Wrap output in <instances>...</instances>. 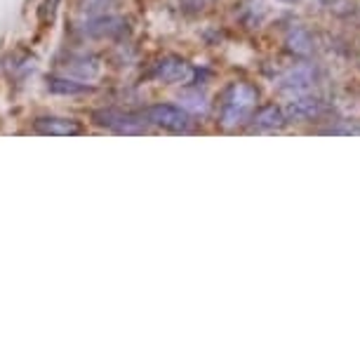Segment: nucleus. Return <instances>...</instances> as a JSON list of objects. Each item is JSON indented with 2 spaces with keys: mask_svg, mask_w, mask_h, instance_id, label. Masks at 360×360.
Returning a JSON list of instances; mask_svg holds the SVG:
<instances>
[{
  "mask_svg": "<svg viewBox=\"0 0 360 360\" xmlns=\"http://www.w3.org/2000/svg\"><path fill=\"white\" fill-rule=\"evenodd\" d=\"M148 76L153 80H160V83H176V85H186V83H193V78L198 76V71L193 69L186 59L181 57H174V54H167V57L158 59Z\"/></svg>",
  "mask_w": 360,
  "mask_h": 360,
  "instance_id": "39448f33",
  "label": "nucleus"
},
{
  "mask_svg": "<svg viewBox=\"0 0 360 360\" xmlns=\"http://www.w3.org/2000/svg\"><path fill=\"white\" fill-rule=\"evenodd\" d=\"M47 90L52 94H64V97H78V94H90L94 87L87 80H78L71 76H47Z\"/></svg>",
  "mask_w": 360,
  "mask_h": 360,
  "instance_id": "9b49d317",
  "label": "nucleus"
},
{
  "mask_svg": "<svg viewBox=\"0 0 360 360\" xmlns=\"http://www.w3.org/2000/svg\"><path fill=\"white\" fill-rule=\"evenodd\" d=\"M328 134H360V123H349V125L330 127Z\"/></svg>",
  "mask_w": 360,
  "mask_h": 360,
  "instance_id": "2eb2a0df",
  "label": "nucleus"
},
{
  "mask_svg": "<svg viewBox=\"0 0 360 360\" xmlns=\"http://www.w3.org/2000/svg\"><path fill=\"white\" fill-rule=\"evenodd\" d=\"M283 108L290 123H309V120L321 118L325 113V101L321 97H316V94L304 92V94H295Z\"/></svg>",
  "mask_w": 360,
  "mask_h": 360,
  "instance_id": "423d86ee",
  "label": "nucleus"
},
{
  "mask_svg": "<svg viewBox=\"0 0 360 360\" xmlns=\"http://www.w3.org/2000/svg\"><path fill=\"white\" fill-rule=\"evenodd\" d=\"M257 101H259V90L252 83H245V80L229 83L219 94L217 123H219L221 130H236V127L250 123Z\"/></svg>",
  "mask_w": 360,
  "mask_h": 360,
  "instance_id": "f257e3e1",
  "label": "nucleus"
},
{
  "mask_svg": "<svg viewBox=\"0 0 360 360\" xmlns=\"http://www.w3.org/2000/svg\"><path fill=\"white\" fill-rule=\"evenodd\" d=\"M288 123L290 120H288V115H285L283 106L266 104V106H262L259 111L252 113V118H250V132H259V134L281 132Z\"/></svg>",
  "mask_w": 360,
  "mask_h": 360,
  "instance_id": "0eeeda50",
  "label": "nucleus"
},
{
  "mask_svg": "<svg viewBox=\"0 0 360 360\" xmlns=\"http://www.w3.org/2000/svg\"><path fill=\"white\" fill-rule=\"evenodd\" d=\"M181 101H184V108L188 113H205L207 111V99L202 92H186Z\"/></svg>",
  "mask_w": 360,
  "mask_h": 360,
  "instance_id": "ddd939ff",
  "label": "nucleus"
},
{
  "mask_svg": "<svg viewBox=\"0 0 360 360\" xmlns=\"http://www.w3.org/2000/svg\"><path fill=\"white\" fill-rule=\"evenodd\" d=\"M125 19L120 17H94L90 22L80 26V36L83 38H118L125 33Z\"/></svg>",
  "mask_w": 360,
  "mask_h": 360,
  "instance_id": "1a4fd4ad",
  "label": "nucleus"
},
{
  "mask_svg": "<svg viewBox=\"0 0 360 360\" xmlns=\"http://www.w3.org/2000/svg\"><path fill=\"white\" fill-rule=\"evenodd\" d=\"M283 3H295V0H283Z\"/></svg>",
  "mask_w": 360,
  "mask_h": 360,
  "instance_id": "f3484780",
  "label": "nucleus"
},
{
  "mask_svg": "<svg viewBox=\"0 0 360 360\" xmlns=\"http://www.w3.org/2000/svg\"><path fill=\"white\" fill-rule=\"evenodd\" d=\"M323 5H335V3H339V0H321Z\"/></svg>",
  "mask_w": 360,
  "mask_h": 360,
  "instance_id": "dca6fc26",
  "label": "nucleus"
},
{
  "mask_svg": "<svg viewBox=\"0 0 360 360\" xmlns=\"http://www.w3.org/2000/svg\"><path fill=\"white\" fill-rule=\"evenodd\" d=\"M92 123L99 127H106V130L118 132V134H137V132H144L148 127L141 111L125 113V111H118V108H101V111H94Z\"/></svg>",
  "mask_w": 360,
  "mask_h": 360,
  "instance_id": "7ed1b4c3",
  "label": "nucleus"
},
{
  "mask_svg": "<svg viewBox=\"0 0 360 360\" xmlns=\"http://www.w3.org/2000/svg\"><path fill=\"white\" fill-rule=\"evenodd\" d=\"M146 125H153V127H160V130H167V132H191V113L181 106H174V104H153V106H146L144 111Z\"/></svg>",
  "mask_w": 360,
  "mask_h": 360,
  "instance_id": "f03ea898",
  "label": "nucleus"
},
{
  "mask_svg": "<svg viewBox=\"0 0 360 360\" xmlns=\"http://www.w3.org/2000/svg\"><path fill=\"white\" fill-rule=\"evenodd\" d=\"M217 0H179L181 10L188 12V15H198V12H205L207 8H212Z\"/></svg>",
  "mask_w": 360,
  "mask_h": 360,
  "instance_id": "4468645a",
  "label": "nucleus"
},
{
  "mask_svg": "<svg viewBox=\"0 0 360 360\" xmlns=\"http://www.w3.org/2000/svg\"><path fill=\"white\" fill-rule=\"evenodd\" d=\"M99 71H101V64L97 57H92V54H71V57L66 59V64H62L64 76H71L78 80L97 78Z\"/></svg>",
  "mask_w": 360,
  "mask_h": 360,
  "instance_id": "9d476101",
  "label": "nucleus"
},
{
  "mask_svg": "<svg viewBox=\"0 0 360 360\" xmlns=\"http://www.w3.org/2000/svg\"><path fill=\"white\" fill-rule=\"evenodd\" d=\"M318 80H321L318 66L302 62V64H295L292 69H288L278 78V90L283 94H292V97H295V94L311 92L318 85Z\"/></svg>",
  "mask_w": 360,
  "mask_h": 360,
  "instance_id": "20e7f679",
  "label": "nucleus"
},
{
  "mask_svg": "<svg viewBox=\"0 0 360 360\" xmlns=\"http://www.w3.org/2000/svg\"><path fill=\"white\" fill-rule=\"evenodd\" d=\"M285 45H288V50L292 54H297V57H311L316 50V40L311 36V31L307 26H292L288 31V36H285Z\"/></svg>",
  "mask_w": 360,
  "mask_h": 360,
  "instance_id": "f8f14e48",
  "label": "nucleus"
},
{
  "mask_svg": "<svg viewBox=\"0 0 360 360\" xmlns=\"http://www.w3.org/2000/svg\"><path fill=\"white\" fill-rule=\"evenodd\" d=\"M33 130L45 137H78L85 132V127L73 118H59V115H43L36 118Z\"/></svg>",
  "mask_w": 360,
  "mask_h": 360,
  "instance_id": "6e6552de",
  "label": "nucleus"
}]
</instances>
